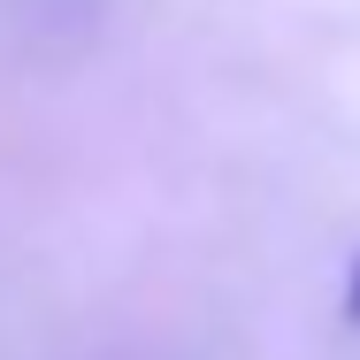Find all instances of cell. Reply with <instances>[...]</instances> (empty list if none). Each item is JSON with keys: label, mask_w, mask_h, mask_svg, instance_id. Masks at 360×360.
Returning <instances> with one entry per match:
<instances>
[{"label": "cell", "mask_w": 360, "mask_h": 360, "mask_svg": "<svg viewBox=\"0 0 360 360\" xmlns=\"http://www.w3.org/2000/svg\"><path fill=\"white\" fill-rule=\"evenodd\" d=\"M345 314L360 322V261H353V284H345Z\"/></svg>", "instance_id": "obj_1"}]
</instances>
